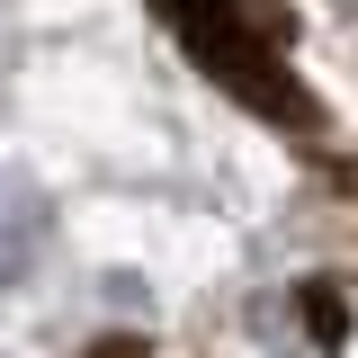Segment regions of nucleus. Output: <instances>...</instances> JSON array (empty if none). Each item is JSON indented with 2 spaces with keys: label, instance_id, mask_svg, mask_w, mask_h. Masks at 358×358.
<instances>
[{
  "label": "nucleus",
  "instance_id": "1",
  "mask_svg": "<svg viewBox=\"0 0 358 358\" xmlns=\"http://www.w3.org/2000/svg\"><path fill=\"white\" fill-rule=\"evenodd\" d=\"M162 18H171V36L233 99H251L268 117H305V99L287 81V45H278V9L268 0H162Z\"/></svg>",
  "mask_w": 358,
  "mask_h": 358
},
{
  "label": "nucleus",
  "instance_id": "2",
  "mask_svg": "<svg viewBox=\"0 0 358 358\" xmlns=\"http://www.w3.org/2000/svg\"><path fill=\"white\" fill-rule=\"evenodd\" d=\"M341 9H358V0H341Z\"/></svg>",
  "mask_w": 358,
  "mask_h": 358
}]
</instances>
